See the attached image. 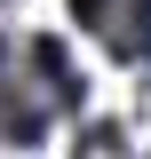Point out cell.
<instances>
[{
  "mask_svg": "<svg viewBox=\"0 0 151 159\" xmlns=\"http://www.w3.org/2000/svg\"><path fill=\"white\" fill-rule=\"evenodd\" d=\"M0 72H8V40H0Z\"/></svg>",
  "mask_w": 151,
  "mask_h": 159,
  "instance_id": "cell-1",
  "label": "cell"
}]
</instances>
